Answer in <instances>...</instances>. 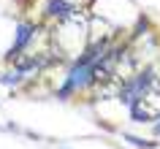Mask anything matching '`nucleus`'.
Returning a JSON list of instances; mask_svg holds the SVG:
<instances>
[{
	"label": "nucleus",
	"mask_w": 160,
	"mask_h": 149,
	"mask_svg": "<svg viewBox=\"0 0 160 149\" xmlns=\"http://www.w3.org/2000/svg\"><path fill=\"white\" fill-rule=\"evenodd\" d=\"M152 133H155V138H160V117L152 122Z\"/></svg>",
	"instance_id": "obj_1"
}]
</instances>
